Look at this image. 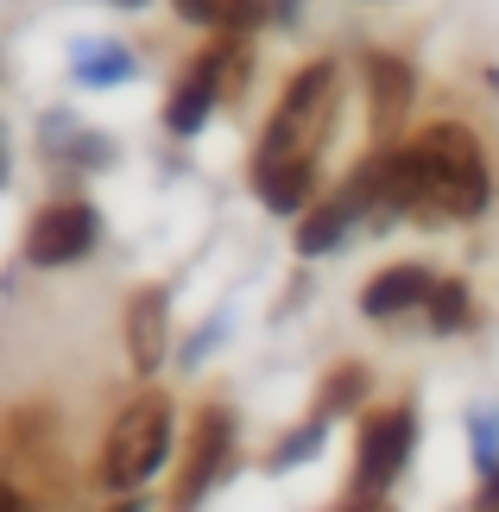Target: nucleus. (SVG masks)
<instances>
[{
	"label": "nucleus",
	"mask_w": 499,
	"mask_h": 512,
	"mask_svg": "<svg viewBox=\"0 0 499 512\" xmlns=\"http://www.w3.org/2000/svg\"><path fill=\"white\" fill-rule=\"evenodd\" d=\"M171 456V399L165 392H139V399L114 418L108 449H102V487L127 494V487L152 481V468Z\"/></svg>",
	"instance_id": "obj_1"
},
{
	"label": "nucleus",
	"mask_w": 499,
	"mask_h": 512,
	"mask_svg": "<svg viewBox=\"0 0 499 512\" xmlns=\"http://www.w3.org/2000/svg\"><path fill=\"white\" fill-rule=\"evenodd\" d=\"M329 102H335V64H310L304 76H291V89H285V102H278V114H272L266 140H259L253 171L285 165V159H316V140H323Z\"/></svg>",
	"instance_id": "obj_2"
},
{
	"label": "nucleus",
	"mask_w": 499,
	"mask_h": 512,
	"mask_svg": "<svg viewBox=\"0 0 499 512\" xmlns=\"http://www.w3.org/2000/svg\"><path fill=\"white\" fill-rule=\"evenodd\" d=\"M424 165H430V190H436V215H481L487 209V159H481V146H474V133L468 127H455V121H436L424 127Z\"/></svg>",
	"instance_id": "obj_3"
},
{
	"label": "nucleus",
	"mask_w": 499,
	"mask_h": 512,
	"mask_svg": "<svg viewBox=\"0 0 499 512\" xmlns=\"http://www.w3.org/2000/svg\"><path fill=\"white\" fill-rule=\"evenodd\" d=\"M26 487H45V494L64 487V462H57V411L51 405H13L7 411V487H0V500L19 512L26 506Z\"/></svg>",
	"instance_id": "obj_4"
},
{
	"label": "nucleus",
	"mask_w": 499,
	"mask_h": 512,
	"mask_svg": "<svg viewBox=\"0 0 499 512\" xmlns=\"http://www.w3.org/2000/svg\"><path fill=\"white\" fill-rule=\"evenodd\" d=\"M411 443H417L411 405L379 411V418L367 424V437H361V468H354V494H348V506H379V500H386L392 475L411 462Z\"/></svg>",
	"instance_id": "obj_5"
},
{
	"label": "nucleus",
	"mask_w": 499,
	"mask_h": 512,
	"mask_svg": "<svg viewBox=\"0 0 499 512\" xmlns=\"http://www.w3.org/2000/svg\"><path fill=\"white\" fill-rule=\"evenodd\" d=\"M95 234H102V215L89 203H51L26 234V260L32 266H70L95 247Z\"/></svg>",
	"instance_id": "obj_6"
},
{
	"label": "nucleus",
	"mask_w": 499,
	"mask_h": 512,
	"mask_svg": "<svg viewBox=\"0 0 499 512\" xmlns=\"http://www.w3.org/2000/svg\"><path fill=\"white\" fill-rule=\"evenodd\" d=\"M222 76H228V57H196V64L184 70V83H177V95H171V108H165V127L184 133V140L203 133L215 95H222Z\"/></svg>",
	"instance_id": "obj_7"
},
{
	"label": "nucleus",
	"mask_w": 499,
	"mask_h": 512,
	"mask_svg": "<svg viewBox=\"0 0 499 512\" xmlns=\"http://www.w3.org/2000/svg\"><path fill=\"white\" fill-rule=\"evenodd\" d=\"M228 411H203V418H196V443H190V462H184V475H177V506H196L203 500V487L215 481V468H222V456H228Z\"/></svg>",
	"instance_id": "obj_8"
},
{
	"label": "nucleus",
	"mask_w": 499,
	"mask_h": 512,
	"mask_svg": "<svg viewBox=\"0 0 499 512\" xmlns=\"http://www.w3.org/2000/svg\"><path fill=\"white\" fill-rule=\"evenodd\" d=\"M367 114H373V133H398L405 127V108H411V70H405V57H386V51H373L367 57Z\"/></svg>",
	"instance_id": "obj_9"
},
{
	"label": "nucleus",
	"mask_w": 499,
	"mask_h": 512,
	"mask_svg": "<svg viewBox=\"0 0 499 512\" xmlns=\"http://www.w3.org/2000/svg\"><path fill=\"white\" fill-rule=\"evenodd\" d=\"M165 336H171V298L165 291H139L127 304V361L139 373H152L165 361Z\"/></svg>",
	"instance_id": "obj_10"
},
{
	"label": "nucleus",
	"mask_w": 499,
	"mask_h": 512,
	"mask_svg": "<svg viewBox=\"0 0 499 512\" xmlns=\"http://www.w3.org/2000/svg\"><path fill=\"white\" fill-rule=\"evenodd\" d=\"M430 291H436V279L424 266H392V272H379L367 285L361 310L367 317H398V310H411V304H430Z\"/></svg>",
	"instance_id": "obj_11"
},
{
	"label": "nucleus",
	"mask_w": 499,
	"mask_h": 512,
	"mask_svg": "<svg viewBox=\"0 0 499 512\" xmlns=\"http://www.w3.org/2000/svg\"><path fill=\"white\" fill-rule=\"evenodd\" d=\"M253 184H259V196H266V209H278V215H297V209L310 203L316 159H285V165H266V171H253Z\"/></svg>",
	"instance_id": "obj_12"
},
{
	"label": "nucleus",
	"mask_w": 499,
	"mask_h": 512,
	"mask_svg": "<svg viewBox=\"0 0 499 512\" xmlns=\"http://www.w3.org/2000/svg\"><path fill=\"white\" fill-rule=\"evenodd\" d=\"M171 7L209 32H253L266 19V0H171Z\"/></svg>",
	"instance_id": "obj_13"
},
{
	"label": "nucleus",
	"mask_w": 499,
	"mask_h": 512,
	"mask_svg": "<svg viewBox=\"0 0 499 512\" xmlns=\"http://www.w3.org/2000/svg\"><path fill=\"white\" fill-rule=\"evenodd\" d=\"M354 215H361V203H354L348 190L335 196V203L310 209V215H304V228H297V253H310V260H316V253H329V247H335V241H342V234L354 228Z\"/></svg>",
	"instance_id": "obj_14"
},
{
	"label": "nucleus",
	"mask_w": 499,
	"mask_h": 512,
	"mask_svg": "<svg viewBox=\"0 0 499 512\" xmlns=\"http://www.w3.org/2000/svg\"><path fill=\"white\" fill-rule=\"evenodd\" d=\"M133 76V51L114 45V38H102V45H76V83L89 89H114Z\"/></svg>",
	"instance_id": "obj_15"
},
{
	"label": "nucleus",
	"mask_w": 499,
	"mask_h": 512,
	"mask_svg": "<svg viewBox=\"0 0 499 512\" xmlns=\"http://www.w3.org/2000/svg\"><path fill=\"white\" fill-rule=\"evenodd\" d=\"M45 146H57L64 159H83V165H108V159H114L108 140H89V133L70 127V121H45Z\"/></svg>",
	"instance_id": "obj_16"
},
{
	"label": "nucleus",
	"mask_w": 499,
	"mask_h": 512,
	"mask_svg": "<svg viewBox=\"0 0 499 512\" xmlns=\"http://www.w3.org/2000/svg\"><path fill=\"white\" fill-rule=\"evenodd\" d=\"M468 323V285L462 279H443L430 291V329L436 336H455V329Z\"/></svg>",
	"instance_id": "obj_17"
},
{
	"label": "nucleus",
	"mask_w": 499,
	"mask_h": 512,
	"mask_svg": "<svg viewBox=\"0 0 499 512\" xmlns=\"http://www.w3.org/2000/svg\"><path fill=\"white\" fill-rule=\"evenodd\" d=\"M468 430H474V456H481V468H499V411L493 405H474Z\"/></svg>",
	"instance_id": "obj_18"
},
{
	"label": "nucleus",
	"mask_w": 499,
	"mask_h": 512,
	"mask_svg": "<svg viewBox=\"0 0 499 512\" xmlns=\"http://www.w3.org/2000/svg\"><path fill=\"white\" fill-rule=\"evenodd\" d=\"M361 392H367V373H361V367H342V373L329 380V392H323V418H335V411H348L354 399H361Z\"/></svg>",
	"instance_id": "obj_19"
},
{
	"label": "nucleus",
	"mask_w": 499,
	"mask_h": 512,
	"mask_svg": "<svg viewBox=\"0 0 499 512\" xmlns=\"http://www.w3.org/2000/svg\"><path fill=\"white\" fill-rule=\"evenodd\" d=\"M316 449H323V424H304V430H291V443L272 456V468H291V462H310Z\"/></svg>",
	"instance_id": "obj_20"
},
{
	"label": "nucleus",
	"mask_w": 499,
	"mask_h": 512,
	"mask_svg": "<svg viewBox=\"0 0 499 512\" xmlns=\"http://www.w3.org/2000/svg\"><path fill=\"white\" fill-rule=\"evenodd\" d=\"M474 506H499V468H487V487L474 494Z\"/></svg>",
	"instance_id": "obj_21"
},
{
	"label": "nucleus",
	"mask_w": 499,
	"mask_h": 512,
	"mask_svg": "<svg viewBox=\"0 0 499 512\" xmlns=\"http://www.w3.org/2000/svg\"><path fill=\"white\" fill-rule=\"evenodd\" d=\"M114 7H146V0H114Z\"/></svg>",
	"instance_id": "obj_22"
}]
</instances>
